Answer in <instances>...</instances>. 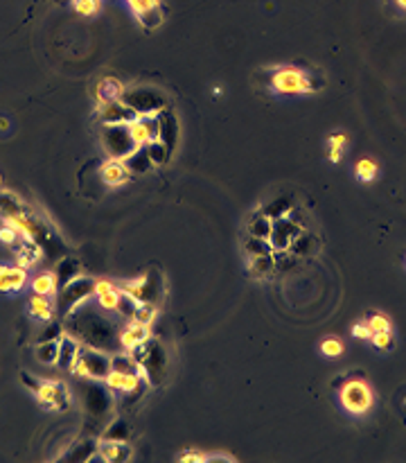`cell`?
Instances as JSON below:
<instances>
[{
    "label": "cell",
    "mask_w": 406,
    "mask_h": 463,
    "mask_svg": "<svg viewBox=\"0 0 406 463\" xmlns=\"http://www.w3.org/2000/svg\"><path fill=\"white\" fill-rule=\"evenodd\" d=\"M30 287H32L34 294L54 296L56 289H59V278H56V274H52V271H43V274H39L37 278H32Z\"/></svg>",
    "instance_id": "cell-21"
},
{
    "label": "cell",
    "mask_w": 406,
    "mask_h": 463,
    "mask_svg": "<svg viewBox=\"0 0 406 463\" xmlns=\"http://www.w3.org/2000/svg\"><path fill=\"white\" fill-rule=\"evenodd\" d=\"M28 312H30V317L37 319V321H43V323L52 321V317H54V300H52V296L34 294L28 300Z\"/></svg>",
    "instance_id": "cell-18"
},
{
    "label": "cell",
    "mask_w": 406,
    "mask_h": 463,
    "mask_svg": "<svg viewBox=\"0 0 406 463\" xmlns=\"http://www.w3.org/2000/svg\"><path fill=\"white\" fill-rule=\"evenodd\" d=\"M350 332H352V337H354V339H362V341L370 339V334H373V332H370V328H368L366 319H364V321H357Z\"/></svg>",
    "instance_id": "cell-36"
},
{
    "label": "cell",
    "mask_w": 406,
    "mask_h": 463,
    "mask_svg": "<svg viewBox=\"0 0 406 463\" xmlns=\"http://www.w3.org/2000/svg\"><path fill=\"white\" fill-rule=\"evenodd\" d=\"M213 93H215V98H219V95H222V93H224V90H222V88H219V86H215V90H213Z\"/></svg>",
    "instance_id": "cell-40"
},
{
    "label": "cell",
    "mask_w": 406,
    "mask_h": 463,
    "mask_svg": "<svg viewBox=\"0 0 406 463\" xmlns=\"http://www.w3.org/2000/svg\"><path fill=\"white\" fill-rule=\"evenodd\" d=\"M249 271L258 278L273 274V256L271 253H258V256H246Z\"/></svg>",
    "instance_id": "cell-25"
},
{
    "label": "cell",
    "mask_w": 406,
    "mask_h": 463,
    "mask_svg": "<svg viewBox=\"0 0 406 463\" xmlns=\"http://www.w3.org/2000/svg\"><path fill=\"white\" fill-rule=\"evenodd\" d=\"M126 5L136 14V18L141 20V25L147 30H156L162 23V11L158 0H126Z\"/></svg>",
    "instance_id": "cell-11"
},
{
    "label": "cell",
    "mask_w": 406,
    "mask_h": 463,
    "mask_svg": "<svg viewBox=\"0 0 406 463\" xmlns=\"http://www.w3.org/2000/svg\"><path fill=\"white\" fill-rule=\"evenodd\" d=\"M18 238H20V233L14 226H9V224L0 226V242H3L5 247H14L18 242Z\"/></svg>",
    "instance_id": "cell-35"
},
{
    "label": "cell",
    "mask_w": 406,
    "mask_h": 463,
    "mask_svg": "<svg viewBox=\"0 0 406 463\" xmlns=\"http://www.w3.org/2000/svg\"><path fill=\"white\" fill-rule=\"evenodd\" d=\"M97 113H100V120L104 124H129L131 120L138 118L136 111L129 107V104H124L122 100L100 102L97 104Z\"/></svg>",
    "instance_id": "cell-10"
},
{
    "label": "cell",
    "mask_w": 406,
    "mask_h": 463,
    "mask_svg": "<svg viewBox=\"0 0 406 463\" xmlns=\"http://www.w3.org/2000/svg\"><path fill=\"white\" fill-rule=\"evenodd\" d=\"M73 9L79 16H95L102 9V0H73Z\"/></svg>",
    "instance_id": "cell-31"
},
{
    "label": "cell",
    "mask_w": 406,
    "mask_h": 463,
    "mask_svg": "<svg viewBox=\"0 0 406 463\" xmlns=\"http://www.w3.org/2000/svg\"><path fill=\"white\" fill-rule=\"evenodd\" d=\"M0 185H3V175H0Z\"/></svg>",
    "instance_id": "cell-41"
},
{
    "label": "cell",
    "mask_w": 406,
    "mask_h": 463,
    "mask_svg": "<svg viewBox=\"0 0 406 463\" xmlns=\"http://www.w3.org/2000/svg\"><path fill=\"white\" fill-rule=\"evenodd\" d=\"M271 226H273V219L266 215V213H255V215L249 219V224H246L251 238H260V240H269Z\"/></svg>",
    "instance_id": "cell-23"
},
{
    "label": "cell",
    "mask_w": 406,
    "mask_h": 463,
    "mask_svg": "<svg viewBox=\"0 0 406 463\" xmlns=\"http://www.w3.org/2000/svg\"><path fill=\"white\" fill-rule=\"evenodd\" d=\"M131 141L138 149L147 147L149 143L160 141V120L158 118H136L126 124Z\"/></svg>",
    "instance_id": "cell-9"
},
{
    "label": "cell",
    "mask_w": 406,
    "mask_h": 463,
    "mask_svg": "<svg viewBox=\"0 0 406 463\" xmlns=\"http://www.w3.org/2000/svg\"><path fill=\"white\" fill-rule=\"evenodd\" d=\"M95 296H97V305L102 310H109L115 312L118 307V300H120V289L115 287L111 281H95Z\"/></svg>",
    "instance_id": "cell-19"
},
{
    "label": "cell",
    "mask_w": 406,
    "mask_h": 463,
    "mask_svg": "<svg viewBox=\"0 0 406 463\" xmlns=\"http://www.w3.org/2000/svg\"><path fill=\"white\" fill-rule=\"evenodd\" d=\"M323 86V82H316V77L300 66H275L271 68L269 75V88L275 95H314Z\"/></svg>",
    "instance_id": "cell-1"
},
{
    "label": "cell",
    "mask_w": 406,
    "mask_h": 463,
    "mask_svg": "<svg viewBox=\"0 0 406 463\" xmlns=\"http://www.w3.org/2000/svg\"><path fill=\"white\" fill-rule=\"evenodd\" d=\"M20 380L25 382V385H28V387H30V389H32L34 393H37V389L41 387V382H39V380H34V377H32L30 373H23V375H20Z\"/></svg>",
    "instance_id": "cell-38"
},
{
    "label": "cell",
    "mask_w": 406,
    "mask_h": 463,
    "mask_svg": "<svg viewBox=\"0 0 406 463\" xmlns=\"http://www.w3.org/2000/svg\"><path fill=\"white\" fill-rule=\"evenodd\" d=\"M298 235H300L298 224H294L292 219H287V215L277 217L273 222V226H271L269 247H271V251H289Z\"/></svg>",
    "instance_id": "cell-8"
},
{
    "label": "cell",
    "mask_w": 406,
    "mask_h": 463,
    "mask_svg": "<svg viewBox=\"0 0 406 463\" xmlns=\"http://www.w3.org/2000/svg\"><path fill=\"white\" fill-rule=\"evenodd\" d=\"M34 396H37V402L41 407L48 411H64L71 404V393H68L66 385H61V382H43Z\"/></svg>",
    "instance_id": "cell-6"
},
{
    "label": "cell",
    "mask_w": 406,
    "mask_h": 463,
    "mask_svg": "<svg viewBox=\"0 0 406 463\" xmlns=\"http://www.w3.org/2000/svg\"><path fill=\"white\" fill-rule=\"evenodd\" d=\"M11 249H14L16 264H18V267H23V269L34 267V264H37L41 260V256H43L39 242L37 240H30V238H23V235L18 238V242Z\"/></svg>",
    "instance_id": "cell-13"
},
{
    "label": "cell",
    "mask_w": 406,
    "mask_h": 463,
    "mask_svg": "<svg viewBox=\"0 0 406 463\" xmlns=\"http://www.w3.org/2000/svg\"><path fill=\"white\" fill-rule=\"evenodd\" d=\"M156 307L154 305H149V303H138L136 312H133V317L131 321H141V323H147V326H152L154 319H156Z\"/></svg>",
    "instance_id": "cell-32"
},
{
    "label": "cell",
    "mask_w": 406,
    "mask_h": 463,
    "mask_svg": "<svg viewBox=\"0 0 406 463\" xmlns=\"http://www.w3.org/2000/svg\"><path fill=\"white\" fill-rule=\"evenodd\" d=\"M149 337H152V328H149L147 323L131 321L129 326L120 332V346L126 353H133L138 348H143V346L149 341Z\"/></svg>",
    "instance_id": "cell-12"
},
{
    "label": "cell",
    "mask_w": 406,
    "mask_h": 463,
    "mask_svg": "<svg viewBox=\"0 0 406 463\" xmlns=\"http://www.w3.org/2000/svg\"><path fill=\"white\" fill-rule=\"evenodd\" d=\"M122 292L129 294L136 303H149V276H141L136 281H126L122 285Z\"/></svg>",
    "instance_id": "cell-22"
},
{
    "label": "cell",
    "mask_w": 406,
    "mask_h": 463,
    "mask_svg": "<svg viewBox=\"0 0 406 463\" xmlns=\"http://www.w3.org/2000/svg\"><path fill=\"white\" fill-rule=\"evenodd\" d=\"M102 145L111 158H120V160H126L138 149L131 141L126 124H104Z\"/></svg>",
    "instance_id": "cell-4"
},
{
    "label": "cell",
    "mask_w": 406,
    "mask_h": 463,
    "mask_svg": "<svg viewBox=\"0 0 406 463\" xmlns=\"http://www.w3.org/2000/svg\"><path fill=\"white\" fill-rule=\"evenodd\" d=\"M79 351H81V346H79L77 339H73L71 334H61V339H59V360H56V364H59L61 368L71 370Z\"/></svg>",
    "instance_id": "cell-20"
},
{
    "label": "cell",
    "mask_w": 406,
    "mask_h": 463,
    "mask_svg": "<svg viewBox=\"0 0 406 463\" xmlns=\"http://www.w3.org/2000/svg\"><path fill=\"white\" fill-rule=\"evenodd\" d=\"M124 86L113 77H104L100 86H97V100L100 102H113V100H122L124 95Z\"/></svg>",
    "instance_id": "cell-24"
},
{
    "label": "cell",
    "mask_w": 406,
    "mask_h": 463,
    "mask_svg": "<svg viewBox=\"0 0 406 463\" xmlns=\"http://www.w3.org/2000/svg\"><path fill=\"white\" fill-rule=\"evenodd\" d=\"M395 5L402 7V9H406V0H395Z\"/></svg>",
    "instance_id": "cell-39"
},
{
    "label": "cell",
    "mask_w": 406,
    "mask_h": 463,
    "mask_svg": "<svg viewBox=\"0 0 406 463\" xmlns=\"http://www.w3.org/2000/svg\"><path fill=\"white\" fill-rule=\"evenodd\" d=\"M318 351L323 357H330V360H336V357H341L345 353V344L339 339V337H325L321 344H318Z\"/></svg>",
    "instance_id": "cell-29"
},
{
    "label": "cell",
    "mask_w": 406,
    "mask_h": 463,
    "mask_svg": "<svg viewBox=\"0 0 406 463\" xmlns=\"http://www.w3.org/2000/svg\"><path fill=\"white\" fill-rule=\"evenodd\" d=\"M136 307H138L136 300H133L129 294H124L122 289H120V300H118V307H115V312H118V315L124 317V319H131L133 312H136Z\"/></svg>",
    "instance_id": "cell-34"
},
{
    "label": "cell",
    "mask_w": 406,
    "mask_h": 463,
    "mask_svg": "<svg viewBox=\"0 0 406 463\" xmlns=\"http://www.w3.org/2000/svg\"><path fill=\"white\" fill-rule=\"evenodd\" d=\"M156 95H158L156 90L133 88V90H124L122 102L129 104V107L136 111L138 118H158L162 107H158V104H152V98H156Z\"/></svg>",
    "instance_id": "cell-7"
},
{
    "label": "cell",
    "mask_w": 406,
    "mask_h": 463,
    "mask_svg": "<svg viewBox=\"0 0 406 463\" xmlns=\"http://www.w3.org/2000/svg\"><path fill=\"white\" fill-rule=\"evenodd\" d=\"M107 387L113 389V391H120V393H131L138 389L141 385V375L138 373H124V370H115L111 368V373L107 375Z\"/></svg>",
    "instance_id": "cell-17"
},
{
    "label": "cell",
    "mask_w": 406,
    "mask_h": 463,
    "mask_svg": "<svg viewBox=\"0 0 406 463\" xmlns=\"http://www.w3.org/2000/svg\"><path fill=\"white\" fill-rule=\"evenodd\" d=\"M179 461H194V463H203V461H210V457H205L203 452H194V450H188V452H183L179 457Z\"/></svg>",
    "instance_id": "cell-37"
},
{
    "label": "cell",
    "mask_w": 406,
    "mask_h": 463,
    "mask_svg": "<svg viewBox=\"0 0 406 463\" xmlns=\"http://www.w3.org/2000/svg\"><path fill=\"white\" fill-rule=\"evenodd\" d=\"M100 177H102L104 183L109 185V188H120V185H124L126 181H129L131 170L126 168L124 160H120V158H109L107 163L102 165Z\"/></svg>",
    "instance_id": "cell-15"
},
{
    "label": "cell",
    "mask_w": 406,
    "mask_h": 463,
    "mask_svg": "<svg viewBox=\"0 0 406 463\" xmlns=\"http://www.w3.org/2000/svg\"><path fill=\"white\" fill-rule=\"evenodd\" d=\"M368 323V328L370 332H384V330H393V321L386 317V315H381V312H375V315H370L366 319Z\"/></svg>",
    "instance_id": "cell-33"
},
{
    "label": "cell",
    "mask_w": 406,
    "mask_h": 463,
    "mask_svg": "<svg viewBox=\"0 0 406 463\" xmlns=\"http://www.w3.org/2000/svg\"><path fill=\"white\" fill-rule=\"evenodd\" d=\"M90 294H95V281H90V278H86V276L73 278L71 283L64 285V292L59 298L61 312L64 315H73V312L84 303Z\"/></svg>",
    "instance_id": "cell-5"
},
{
    "label": "cell",
    "mask_w": 406,
    "mask_h": 463,
    "mask_svg": "<svg viewBox=\"0 0 406 463\" xmlns=\"http://www.w3.org/2000/svg\"><path fill=\"white\" fill-rule=\"evenodd\" d=\"M59 339H50V341H41L39 344L37 357H39L41 364H48V366L56 364V360H59Z\"/></svg>",
    "instance_id": "cell-28"
},
{
    "label": "cell",
    "mask_w": 406,
    "mask_h": 463,
    "mask_svg": "<svg viewBox=\"0 0 406 463\" xmlns=\"http://www.w3.org/2000/svg\"><path fill=\"white\" fill-rule=\"evenodd\" d=\"M339 402H341V409L345 414L357 416V418H359V416H366V414L373 411L375 391L362 377L347 380L345 385L339 389Z\"/></svg>",
    "instance_id": "cell-2"
},
{
    "label": "cell",
    "mask_w": 406,
    "mask_h": 463,
    "mask_svg": "<svg viewBox=\"0 0 406 463\" xmlns=\"http://www.w3.org/2000/svg\"><path fill=\"white\" fill-rule=\"evenodd\" d=\"M25 285H28V269L18 267V264H14V267L0 264V292L16 294Z\"/></svg>",
    "instance_id": "cell-14"
},
{
    "label": "cell",
    "mask_w": 406,
    "mask_h": 463,
    "mask_svg": "<svg viewBox=\"0 0 406 463\" xmlns=\"http://www.w3.org/2000/svg\"><path fill=\"white\" fill-rule=\"evenodd\" d=\"M368 341L373 344L377 351L388 353V351H393V346H395V334H393V330L373 332V334H370V339H368Z\"/></svg>",
    "instance_id": "cell-30"
},
{
    "label": "cell",
    "mask_w": 406,
    "mask_h": 463,
    "mask_svg": "<svg viewBox=\"0 0 406 463\" xmlns=\"http://www.w3.org/2000/svg\"><path fill=\"white\" fill-rule=\"evenodd\" d=\"M379 177V165L375 158H359L354 163V179L362 183H373Z\"/></svg>",
    "instance_id": "cell-26"
},
{
    "label": "cell",
    "mask_w": 406,
    "mask_h": 463,
    "mask_svg": "<svg viewBox=\"0 0 406 463\" xmlns=\"http://www.w3.org/2000/svg\"><path fill=\"white\" fill-rule=\"evenodd\" d=\"M345 147H347V136L345 134H332L328 138V158H330V163H334V165L341 163Z\"/></svg>",
    "instance_id": "cell-27"
},
{
    "label": "cell",
    "mask_w": 406,
    "mask_h": 463,
    "mask_svg": "<svg viewBox=\"0 0 406 463\" xmlns=\"http://www.w3.org/2000/svg\"><path fill=\"white\" fill-rule=\"evenodd\" d=\"M71 373L84 380L104 382L111 373V357L104 355L100 348H92V346H81L79 355L71 366Z\"/></svg>",
    "instance_id": "cell-3"
},
{
    "label": "cell",
    "mask_w": 406,
    "mask_h": 463,
    "mask_svg": "<svg viewBox=\"0 0 406 463\" xmlns=\"http://www.w3.org/2000/svg\"><path fill=\"white\" fill-rule=\"evenodd\" d=\"M97 455L107 463H120V461L131 459V447L124 441H111V438H104V441L97 445Z\"/></svg>",
    "instance_id": "cell-16"
}]
</instances>
